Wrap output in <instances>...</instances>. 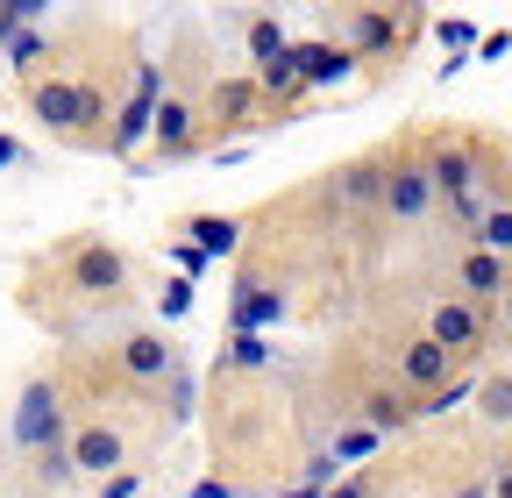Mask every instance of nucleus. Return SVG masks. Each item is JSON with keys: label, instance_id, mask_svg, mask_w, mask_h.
<instances>
[{"label": "nucleus", "instance_id": "nucleus-1", "mask_svg": "<svg viewBox=\"0 0 512 498\" xmlns=\"http://www.w3.org/2000/svg\"><path fill=\"white\" fill-rule=\"evenodd\" d=\"M22 100H29V114H36V129L72 136V143H86L100 121H107V93H100L93 79H79V72H36Z\"/></svg>", "mask_w": 512, "mask_h": 498}, {"label": "nucleus", "instance_id": "nucleus-2", "mask_svg": "<svg viewBox=\"0 0 512 498\" xmlns=\"http://www.w3.org/2000/svg\"><path fill=\"white\" fill-rule=\"evenodd\" d=\"M8 442L22 456H50L72 442V406H64V385L57 378H29L15 392V420H8Z\"/></svg>", "mask_w": 512, "mask_h": 498}, {"label": "nucleus", "instance_id": "nucleus-3", "mask_svg": "<svg viewBox=\"0 0 512 498\" xmlns=\"http://www.w3.org/2000/svg\"><path fill=\"white\" fill-rule=\"evenodd\" d=\"M64 278H72V292L79 299H93V306H121L128 299V257L114 242H100V235H86V242H72L64 249Z\"/></svg>", "mask_w": 512, "mask_h": 498}, {"label": "nucleus", "instance_id": "nucleus-4", "mask_svg": "<svg viewBox=\"0 0 512 498\" xmlns=\"http://www.w3.org/2000/svg\"><path fill=\"white\" fill-rule=\"evenodd\" d=\"M420 29H427V15H420V8H356V15H349L342 50L356 57V65H370V57H399Z\"/></svg>", "mask_w": 512, "mask_h": 498}, {"label": "nucleus", "instance_id": "nucleus-5", "mask_svg": "<svg viewBox=\"0 0 512 498\" xmlns=\"http://www.w3.org/2000/svg\"><path fill=\"white\" fill-rule=\"evenodd\" d=\"M420 335H427L434 349H448V363H463V356H477V349H484V335H491V314L448 292V299H434V306H427V328H420Z\"/></svg>", "mask_w": 512, "mask_h": 498}, {"label": "nucleus", "instance_id": "nucleus-6", "mask_svg": "<svg viewBox=\"0 0 512 498\" xmlns=\"http://www.w3.org/2000/svg\"><path fill=\"white\" fill-rule=\"evenodd\" d=\"M64 456H72V470L79 477H114V470H128V427L121 420H79L72 427V442H64Z\"/></svg>", "mask_w": 512, "mask_h": 498}, {"label": "nucleus", "instance_id": "nucleus-7", "mask_svg": "<svg viewBox=\"0 0 512 498\" xmlns=\"http://www.w3.org/2000/svg\"><path fill=\"white\" fill-rule=\"evenodd\" d=\"M157 107H164V65H136V86H128V100H121V114H114V129H107V143L128 157L143 136H150V121H157Z\"/></svg>", "mask_w": 512, "mask_h": 498}, {"label": "nucleus", "instance_id": "nucleus-8", "mask_svg": "<svg viewBox=\"0 0 512 498\" xmlns=\"http://www.w3.org/2000/svg\"><path fill=\"white\" fill-rule=\"evenodd\" d=\"M392 221H427L441 207L434 178H427V157H392V171H384V200H377Z\"/></svg>", "mask_w": 512, "mask_h": 498}, {"label": "nucleus", "instance_id": "nucleus-9", "mask_svg": "<svg viewBox=\"0 0 512 498\" xmlns=\"http://www.w3.org/2000/svg\"><path fill=\"white\" fill-rule=\"evenodd\" d=\"M505 292H512V264L505 257H491V249H463L456 257V299H470V306L491 314Z\"/></svg>", "mask_w": 512, "mask_h": 498}, {"label": "nucleus", "instance_id": "nucleus-10", "mask_svg": "<svg viewBox=\"0 0 512 498\" xmlns=\"http://www.w3.org/2000/svg\"><path fill=\"white\" fill-rule=\"evenodd\" d=\"M448 378H456V363H448V349H434L427 335H413V342L399 349V363H392V385H399V392H413V399L441 392Z\"/></svg>", "mask_w": 512, "mask_h": 498}, {"label": "nucleus", "instance_id": "nucleus-11", "mask_svg": "<svg viewBox=\"0 0 512 498\" xmlns=\"http://www.w3.org/2000/svg\"><path fill=\"white\" fill-rule=\"evenodd\" d=\"M271 321H285V292H278L271 278L242 271V278H235V306H228V328H235V335H264Z\"/></svg>", "mask_w": 512, "mask_h": 498}, {"label": "nucleus", "instance_id": "nucleus-12", "mask_svg": "<svg viewBox=\"0 0 512 498\" xmlns=\"http://www.w3.org/2000/svg\"><path fill=\"white\" fill-rule=\"evenodd\" d=\"M150 150H157V157H192V150H200V100L164 93V107H157V121H150Z\"/></svg>", "mask_w": 512, "mask_h": 498}, {"label": "nucleus", "instance_id": "nucleus-13", "mask_svg": "<svg viewBox=\"0 0 512 498\" xmlns=\"http://www.w3.org/2000/svg\"><path fill=\"white\" fill-rule=\"evenodd\" d=\"M292 57H299V93H320V86H342L349 72H356V57L342 50V43H328V36H292Z\"/></svg>", "mask_w": 512, "mask_h": 498}, {"label": "nucleus", "instance_id": "nucleus-14", "mask_svg": "<svg viewBox=\"0 0 512 498\" xmlns=\"http://www.w3.org/2000/svg\"><path fill=\"white\" fill-rule=\"evenodd\" d=\"M384 171H392V157H356L328 178V200L335 207H377L384 200Z\"/></svg>", "mask_w": 512, "mask_h": 498}, {"label": "nucleus", "instance_id": "nucleus-15", "mask_svg": "<svg viewBox=\"0 0 512 498\" xmlns=\"http://www.w3.org/2000/svg\"><path fill=\"white\" fill-rule=\"evenodd\" d=\"M427 178H434L441 200H456V193H470V185L484 178V157H477L470 143H441V150L427 157Z\"/></svg>", "mask_w": 512, "mask_h": 498}, {"label": "nucleus", "instance_id": "nucleus-16", "mask_svg": "<svg viewBox=\"0 0 512 498\" xmlns=\"http://www.w3.org/2000/svg\"><path fill=\"white\" fill-rule=\"evenodd\" d=\"M114 363H121V378H136V385H164L178 356H171L164 335H128V342L114 349Z\"/></svg>", "mask_w": 512, "mask_h": 498}, {"label": "nucleus", "instance_id": "nucleus-17", "mask_svg": "<svg viewBox=\"0 0 512 498\" xmlns=\"http://www.w3.org/2000/svg\"><path fill=\"white\" fill-rule=\"evenodd\" d=\"M185 242L200 249L207 264H228L235 249H242V221H228V214H192V221H185Z\"/></svg>", "mask_w": 512, "mask_h": 498}, {"label": "nucleus", "instance_id": "nucleus-18", "mask_svg": "<svg viewBox=\"0 0 512 498\" xmlns=\"http://www.w3.org/2000/svg\"><path fill=\"white\" fill-rule=\"evenodd\" d=\"M214 121H221V129H249V121H264V93H256V79L214 86Z\"/></svg>", "mask_w": 512, "mask_h": 498}, {"label": "nucleus", "instance_id": "nucleus-19", "mask_svg": "<svg viewBox=\"0 0 512 498\" xmlns=\"http://www.w3.org/2000/svg\"><path fill=\"white\" fill-rule=\"evenodd\" d=\"M477 413L491 420V427H512V370H491V378H477Z\"/></svg>", "mask_w": 512, "mask_h": 498}, {"label": "nucleus", "instance_id": "nucleus-20", "mask_svg": "<svg viewBox=\"0 0 512 498\" xmlns=\"http://www.w3.org/2000/svg\"><path fill=\"white\" fill-rule=\"evenodd\" d=\"M470 249H491V257H505V264H512V200H498V207L477 221Z\"/></svg>", "mask_w": 512, "mask_h": 498}, {"label": "nucleus", "instance_id": "nucleus-21", "mask_svg": "<svg viewBox=\"0 0 512 498\" xmlns=\"http://www.w3.org/2000/svg\"><path fill=\"white\" fill-rule=\"evenodd\" d=\"M413 420V399H399V392H370L363 399V427H377V434H399Z\"/></svg>", "mask_w": 512, "mask_h": 498}, {"label": "nucleus", "instance_id": "nucleus-22", "mask_svg": "<svg viewBox=\"0 0 512 498\" xmlns=\"http://www.w3.org/2000/svg\"><path fill=\"white\" fill-rule=\"evenodd\" d=\"M285 50H292V36H285L278 15H249V57L256 65H271V57H285Z\"/></svg>", "mask_w": 512, "mask_h": 498}, {"label": "nucleus", "instance_id": "nucleus-23", "mask_svg": "<svg viewBox=\"0 0 512 498\" xmlns=\"http://www.w3.org/2000/svg\"><path fill=\"white\" fill-rule=\"evenodd\" d=\"M434 43L448 50V65H463V57L477 50V22H463V15H434Z\"/></svg>", "mask_w": 512, "mask_h": 498}, {"label": "nucleus", "instance_id": "nucleus-24", "mask_svg": "<svg viewBox=\"0 0 512 498\" xmlns=\"http://www.w3.org/2000/svg\"><path fill=\"white\" fill-rule=\"evenodd\" d=\"M377 449H384V434L356 420V427H342V434H335V449H328V456H335V463H370Z\"/></svg>", "mask_w": 512, "mask_h": 498}, {"label": "nucleus", "instance_id": "nucleus-25", "mask_svg": "<svg viewBox=\"0 0 512 498\" xmlns=\"http://www.w3.org/2000/svg\"><path fill=\"white\" fill-rule=\"evenodd\" d=\"M441 207H448V221H456L463 235H477V221H484V214H491L498 200L484 193V185H470V193H456V200H441Z\"/></svg>", "mask_w": 512, "mask_h": 498}, {"label": "nucleus", "instance_id": "nucleus-26", "mask_svg": "<svg viewBox=\"0 0 512 498\" xmlns=\"http://www.w3.org/2000/svg\"><path fill=\"white\" fill-rule=\"evenodd\" d=\"M8 57H15V72H29V79H36V65L50 57V36H36V29H15V36H8Z\"/></svg>", "mask_w": 512, "mask_h": 498}, {"label": "nucleus", "instance_id": "nucleus-27", "mask_svg": "<svg viewBox=\"0 0 512 498\" xmlns=\"http://www.w3.org/2000/svg\"><path fill=\"white\" fill-rule=\"evenodd\" d=\"M228 363H235V370H264V363H271V342H264V335H235V342H228Z\"/></svg>", "mask_w": 512, "mask_h": 498}, {"label": "nucleus", "instance_id": "nucleus-28", "mask_svg": "<svg viewBox=\"0 0 512 498\" xmlns=\"http://www.w3.org/2000/svg\"><path fill=\"white\" fill-rule=\"evenodd\" d=\"M150 491V477L136 470V463H128V470H114V477H100V491L93 498H143Z\"/></svg>", "mask_w": 512, "mask_h": 498}, {"label": "nucleus", "instance_id": "nucleus-29", "mask_svg": "<svg viewBox=\"0 0 512 498\" xmlns=\"http://www.w3.org/2000/svg\"><path fill=\"white\" fill-rule=\"evenodd\" d=\"M79 470H72V456H64V449H50V456H36V484L43 491H64V484H72Z\"/></svg>", "mask_w": 512, "mask_h": 498}, {"label": "nucleus", "instance_id": "nucleus-30", "mask_svg": "<svg viewBox=\"0 0 512 498\" xmlns=\"http://www.w3.org/2000/svg\"><path fill=\"white\" fill-rule=\"evenodd\" d=\"M171 264H178V278H185V285H192V278H207V257H200V249H192L185 235L171 242Z\"/></svg>", "mask_w": 512, "mask_h": 498}, {"label": "nucleus", "instance_id": "nucleus-31", "mask_svg": "<svg viewBox=\"0 0 512 498\" xmlns=\"http://www.w3.org/2000/svg\"><path fill=\"white\" fill-rule=\"evenodd\" d=\"M157 314H171V321H178V314H192V285H185V278H171V285L157 292Z\"/></svg>", "mask_w": 512, "mask_h": 498}, {"label": "nucleus", "instance_id": "nucleus-32", "mask_svg": "<svg viewBox=\"0 0 512 498\" xmlns=\"http://www.w3.org/2000/svg\"><path fill=\"white\" fill-rule=\"evenodd\" d=\"M320 498H377V491H370V477H335Z\"/></svg>", "mask_w": 512, "mask_h": 498}, {"label": "nucleus", "instance_id": "nucleus-33", "mask_svg": "<svg viewBox=\"0 0 512 498\" xmlns=\"http://www.w3.org/2000/svg\"><path fill=\"white\" fill-rule=\"evenodd\" d=\"M512 50V36L505 29H491V36H477V57H484V65H491V57H505Z\"/></svg>", "mask_w": 512, "mask_h": 498}, {"label": "nucleus", "instance_id": "nucleus-34", "mask_svg": "<svg viewBox=\"0 0 512 498\" xmlns=\"http://www.w3.org/2000/svg\"><path fill=\"white\" fill-rule=\"evenodd\" d=\"M185 498H235V491H228V484H221V477H200V484H192V491H185Z\"/></svg>", "mask_w": 512, "mask_h": 498}, {"label": "nucleus", "instance_id": "nucleus-35", "mask_svg": "<svg viewBox=\"0 0 512 498\" xmlns=\"http://www.w3.org/2000/svg\"><path fill=\"white\" fill-rule=\"evenodd\" d=\"M22 164V136H0V171H15Z\"/></svg>", "mask_w": 512, "mask_h": 498}, {"label": "nucleus", "instance_id": "nucleus-36", "mask_svg": "<svg viewBox=\"0 0 512 498\" xmlns=\"http://www.w3.org/2000/svg\"><path fill=\"white\" fill-rule=\"evenodd\" d=\"M448 498H491V477H470V484H456Z\"/></svg>", "mask_w": 512, "mask_h": 498}, {"label": "nucleus", "instance_id": "nucleus-37", "mask_svg": "<svg viewBox=\"0 0 512 498\" xmlns=\"http://www.w3.org/2000/svg\"><path fill=\"white\" fill-rule=\"evenodd\" d=\"M491 498H512V470H498V477H491Z\"/></svg>", "mask_w": 512, "mask_h": 498}, {"label": "nucleus", "instance_id": "nucleus-38", "mask_svg": "<svg viewBox=\"0 0 512 498\" xmlns=\"http://www.w3.org/2000/svg\"><path fill=\"white\" fill-rule=\"evenodd\" d=\"M491 314H498V321H505V335H512V292H505V299L491 306Z\"/></svg>", "mask_w": 512, "mask_h": 498}, {"label": "nucleus", "instance_id": "nucleus-39", "mask_svg": "<svg viewBox=\"0 0 512 498\" xmlns=\"http://www.w3.org/2000/svg\"><path fill=\"white\" fill-rule=\"evenodd\" d=\"M278 498H320V491H313V484H299V491H278Z\"/></svg>", "mask_w": 512, "mask_h": 498}]
</instances>
